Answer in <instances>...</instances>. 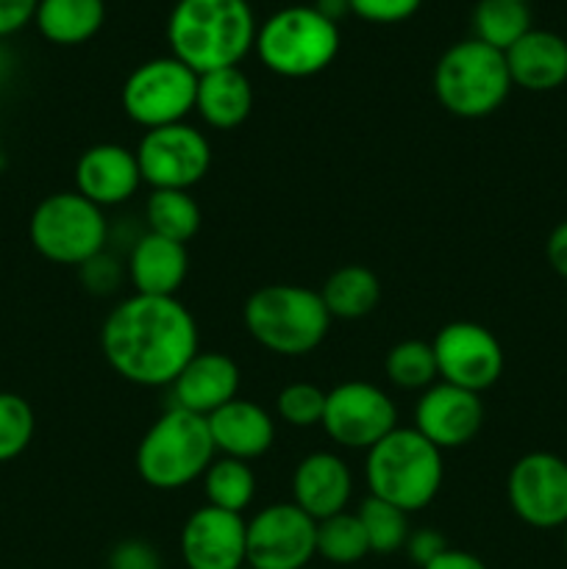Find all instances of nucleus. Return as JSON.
<instances>
[{
	"mask_svg": "<svg viewBox=\"0 0 567 569\" xmlns=\"http://www.w3.org/2000/svg\"><path fill=\"white\" fill-rule=\"evenodd\" d=\"M198 322L178 298L137 295L120 300L100 328L111 370L137 387H170L198 353Z\"/></svg>",
	"mask_w": 567,
	"mask_h": 569,
	"instance_id": "f257e3e1",
	"label": "nucleus"
},
{
	"mask_svg": "<svg viewBox=\"0 0 567 569\" xmlns=\"http://www.w3.org/2000/svg\"><path fill=\"white\" fill-rule=\"evenodd\" d=\"M256 31L248 0H178L167 20L172 56L198 76L239 67L253 50Z\"/></svg>",
	"mask_w": 567,
	"mask_h": 569,
	"instance_id": "f03ea898",
	"label": "nucleus"
},
{
	"mask_svg": "<svg viewBox=\"0 0 567 569\" xmlns=\"http://www.w3.org/2000/svg\"><path fill=\"white\" fill-rule=\"evenodd\" d=\"M442 450L415 428H395L367 450L365 478L372 498L411 515L431 503L442 487Z\"/></svg>",
	"mask_w": 567,
	"mask_h": 569,
	"instance_id": "7ed1b4c3",
	"label": "nucleus"
},
{
	"mask_svg": "<svg viewBox=\"0 0 567 569\" xmlns=\"http://www.w3.org/2000/svg\"><path fill=\"white\" fill-rule=\"evenodd\" d=\"M242 320L256 345L276 356H306L322 345L331 315L320 292L298 283H267L248 298Z\"/></svg>",
	"mask_w": 567,
	"mask_h": 569,
	"instance_id": "20e7f679",
	"label": "nucleus"
},
{
	"mask_svg": "<svg viewBox=\"0 0 567 569\" xmlns=\"http://www.w3.org/2000/svg\"><path fill=\"white\" fill-rule=\"evenodd\" d=\"M215 459L206 417L170 406L139 439L137 472L150 489L176 492L203 478Z\"/></svg>",
	"mask_w": 567,
	"mask_h": 569,
	"instance_id": "39448f33",
	"label": "nucleus"
},
{
	"mask_svg": "<svg viewBox=\"0 0 567 569\" xmlns=\"http://www.w3.org/2000/svg\"><path fill=\"white\" fill-rule=\"evenodd\" d=\"M506 56L478 39L456 42L434 67V94L439 106L461 120L495 114L511 92Z\"/></svg>",
	"mask_w": 567,
	"mask_h": 569,
	"instance_id": "423d86ee",
	"label": "nucleus"
},
{
	"mask_svg": "<svg viewBox=\"0 0 567 569\" xmlns=\"http://www.w3.org/2000/svg\"><path fill=\"white\" fill-rule=\"evenodd\" d=\"M261 64L281 78H311L339 53V28L315 6H287L256 31Z\"/></svg>",
	"mask_w": 567,
	"mask_h": 569,
	"instance_id": "0eeeda50",
	"label": "nucleus"
},
{
	"mask_svg": "<svg viewBox=\"0 0 567 569\" xmlns=\"http://www.w3.org/2000/svg\"><path fill=\"white\" fill-rule=\"evenodd\" d=\"M28 237L33 250L53 264L81 267L109 242V222L100 206L83 194L53 192L33 209L28 220Z\"/></svg>",
	"mask_w": 567,
	"mask_h": 569,
	"instance_id": "6e6552de",
	"label": "nucleus"
},
{
	"mask_svg": "<svg viewBox=\"0 0 567 569\" xmlns=\"http://www.w3.org/2000/svg\"><path fill=\"white\" fill-rule=\"evenodd\" d=\"M198 72L176 56H161L139 64L122 83V111L145 131L176 126L195 111Z\"/></svg>",
	"mask_w": 567,
	"mask_h": 569,
	"instance_id": "1a4fd4ad",
	"label": "nucleus"
},
{
	"mask_svg": "<svg viewBox=\"0 0 567 569\" xmlns=\"http://www.w3.org/2000/svg\"><path fill=\"white\" fill-rule=\"evenodd\" d=\"M320 426L339 448L370 450L398 428V409L376 383L345 381L328 392Z\"/></svg>",
	"mask_w": 567,
	"mask_h": 569,
	"instance_id": "9d476101",
	"label": "nucleus"
},
{
	"mask_svg": "<svg viewBox=\"0 0 567 569\" xmlns=\"http://www.w3.org/2000/svg\"><path fill=\"white\" fill-rule=\"evenodd\" d=\"M250 569H306L317 556V522L295 503L256 511L245 533Z\"/></svg>",
	"mask_w": 567,
	"mask_h": 569,
	"instance_id": "9b49d317",
	"label": "nucleus"
},
{
	"mask_svg": "<svg viewBox=\"0 0 567 569\" xmlns=\"http://www.w3.org/2000/svg\"><path fill=\"white\" fill-rule=\"evenodd\" d=\"M142 183L153 189H189L203 181L211 167V144L189 122L145 131L137 148Z\"/></svg>",
	"mask_w": 567,
	"mask_h": 569,
	"instance_id": "f8f14e48",
	"label": "nucleus"
},
{
	"mask_svg": "<svg viewBox=\"0 0 567 569\" xmlns=\"http://www.w3.org/2000/svg\"><path fill=\"white\" fill-rule=\"evenodd\" d=\"M439 378L481 395L504 372V348L489 328L478 322H448L431 342Z\"/></svg>",
	"mask_w": 567,
	"mask_h": 569,
	"instance_id": "ddd939ff",
	"label": "nucleus"
},
{
	"mask_svg": "<svg viewBox=\"0 0 567 569\" xmlns=\"http://www.w3.org/2000/svg\"><path fill=\"white\" fill-rule=\"evenodd\" d=\"M509 506L526 526L548 531L567 522V461L554 453H528L515 461L506 481Z\"/></svg>",
	"mask_w": 567,
	"mask_h": 569,
	"instance_id": "4468645a",
	"label": "nucleus"
},
{
	"mask_svg": "<svg viewBox=\"0 0 567 569\" xmlns=\"http://www.w3.org/2000/svg\"><path fill=\"white\" fill-rule=\"evenodd\" d=\"M481 426V395L454 383H431L415 406V431L439 450H454L472 442Z\"/></svg>",
	"mask_w": 567,
	"mask_h": 569,
	"instance_id": "2eb2a0df",
	"label": "nucleus"
},
{
	"mask_svg": "<svg viewBox=\"0 0 567 569\" xmlns=\"http://www.w3.org/2000/svg\"><path fill=\"white\" fill-rule=\"evenodd\" d=\"M248 522L242 515L203 506L181 528V559L187 569H245Z\"/></svg>",
	"mask_w": 567,
	"mask_h": 569,
	"instance_id": "dca6fc26",
	"label": "nucleus"
},
{
	"mask_svg": "<svg viewBox=\"0 0 567 569\" xmlns=\"http://www.w3.org/2000/svg\"><path fill=\"white\" fill-rule=\"evenodd\" d=\"M142 183L137 150L126 144L100 142L83 150L76 161V192L100 209L126 203Z\"/></svg>",
	"mask_w": 567,
	"mask_h": 569,
	"instance_id": "f3484780",
	"label": "nucleus"
},
{
	"mask_svg": "<svg viewBox=\"0 0 567 569\" xmlns=\"http://www.w3.org/2000/svg\"><path fill=\"white\" fill-rule=\"evenodd\" d=\"M239 383H242V372L231 356L217 353V350H198L170 383L172 406L209 417L237 400Z\"/></svg>",
	"mask_w": 567,
	"mask_h": 569,
	"instance_id": "a211bd4d",
	"label": "nucleus"
},
{
	"mask_svg": "<svg viewBox=\"0 0 567 569\" xmlns=\"http://www.w3.org/2000/svg\"><path fill=\"white\" fill-rule=\"evenodd\" d=\"M354 476L345 459L328 450L304 456L292 472V503L315 522L348 511Z\"/></svg>",
	"mask_w": 567,
	"mask_h": 569,
	"instance_id": "6ab92c4d",
	"label": "nucleus"
},
{
	"mask_svg": "<svg viewBox=\"0 0 567 569\" xmlns=\"http://www.w3.org/2000/svg\"><path fill=\"white\" fill-rule=\"evenodd\" d=\"M217 453L228 459L253 461L276 442V420L253 400H231L206 417Z\"/></svg>",
	"mask_w": 567,
	"mask_h": 569,
	"instance_id": "aec40b11",
	"label": "nucleus"
},
{
	"mask_svg": "<svg viewBox=\"0 0 567 569\" xmlns=\"http://www.w3.org/2000/svg\"><path fill=\"white\" fill-rule=\"evenodd\" d=\"M189 272L187 244L172 239L142 233L131 244L128 253V278L137 295H153V298H176Z\"/></svg>",
	"mask_w": 567,
	"mask_h": 569,
	"instance_id": "412c9836",
	"label": "nucleus"
},
{
	"mask_svg": "<svg viewBox=\"0 0 567 569\" xmlns=\"http://www.w3.org/2000/svg\"><path fill=\"white\" fill-rule=\"evenodd\" d=\"M504 56L511 83L528 92H550L567 81V42L559 33L531 28Z\"/></svg>",
	"mask_w": 567,
	"mask_h": 569,
	"instance_id": "4be33fe9",
	"label": "nucleus"
},
{
	"mask_svg": "<svg viewBox=\"0 0 567 569\" xmlns=\"http://www.w3.org/2000/svg\"><path fill=\"white\" fill-rule=\"evenodd\" d=\"M195 109L203 117L206 126L217 131H231L242 126L253 111V87L239 67L203 72L198 76Z\"/></svg>",
	"mask_w": 567,
	"mask_h": 569,
	"instance_id": "5701e85b",
	"label": "nucleus"
},
{
	"mask_svg": "<svg viewBox=\"0 0 567 569\" xmlns=\"http://www.w3.org/2000/svg\"><path fill=\"white\" fill-rule=\"evenodd\" d=\"M33 22L48 42L83 44L103 28L106 0H39Z\"/></svg>",
	"mask_w": 567,
	"mask_h": 569,
	"instance_id": "b1692460",
	"label": "nucleus"
},
{
	"mask_svg": "<svg viewBox=\"0 0 567 569\" xmlns=\"http://www.w3.org/2000/svg\"><path fill=\"white\" fill-rule=\"evenodd\" d=\"M322 306L339 320H361L372 315L381 300V283L372 270L361 264H345L326 278L320 289Z\"/></svg>",
	"mask_w": 567,
	"mask_h": 569,
	"instance_id": "393cba45",
	"label": "nucleus"
},
{
	"mask_svg": "<svg viewBox=\"0 0 567 569\" xmlns=\"http://www.w3.org/2000/svg\"><path fill=\"white\" fill-rule=\"evenodd\" d=\"M148 231L187 244L200 231V206L183 189H153L145 206Z\"/></svg>",
	"mask_w": 567,
	"mask_h": 569,
	"instance_id": "a878e982",
	"label": "nucleus"
},
{
	"mask_svg": "<svg viewBox=\"0 0 567 569\" xmlns=\"http://www.w3.org/2000/svg\"><path fill=\"white\" fill-rule=\"evenodd\" d=\"M528 31H531V11L526 3H515V0H478L476 3V11H472L476 37L472 39L478 42L506 53Z\"/></svg>",
	"mask_w": 567,
	"mask_h": 569,
	"instance_id": "bb28decb",
	"label": "nucleus"
},
{
	"mask_svg": "<svg viewBox=\"0 0 567 569\" xmlns=\"http://www.w3.org/2000/svg\"><path fill=\"white\" fill-rule=\"evenodd\" d=\"M203 495L206 506L231 511V515H242L256 498L253 470H250L248 461L217 456L209 465V470L203 472Z\"/></svg>",
	"mask_w": 567,
	"mask_h": 569,
	"instance_id": "cd10ccee",
	"label": "nucleus"
},
{
	"mask_svg": "<svg viewBox=\"0 0 567 569\" xmlns=\"http://www.w3.org/2000/svg\"><path fill=\"white\" fill-rule=\"evenodd\" d=\"M370 553V542L361 528L359 515H334L317 522V556L328 565H356Z\"/></svg>",
	"mask_w": 567,
	"mask_h": 569,
	"instance_id": "c85d7f7f",
	"label": "nucleus"
},
{
	"mask_svg": "<svg viewBox=\"0 0 567 569\" xmlns=\"http://www.w3.org/2000/svg\"><path fill=\"white\" fill-rule=\"evenodd\" d=\"M384 372H387L389 383H395L398 389H409V392L422 389L426 392L439 378L431 342L406 339V342L392 345L387 359H384Z\"/></svg>",
	"mask_w": 567,
	"mask_h": 569,
	"instance_id": "c756f323",
	"label": "nucleus"
},
{
	"mask_svg": "<svg viewBox=\"0 0 567 569\" xmlns=\"http://www.w3.org/2000/svg\"><path fill=\"white\" fill-rule=\"evenodd\" d=\"M361 520V528L367 533V542H370V553L389 556L395 550L406 548V539H409V515L400 511L398 506L387 503V500L367 498L361 503V509L356 511Z\"/></svg>",
	"mask_w": 567,
	"mask_h": 569,
	"instance_id": "7c9ffc66",
	"label": "nucleus"
},
{
	"mask_svg": "<svg viewBox=\"0 0 567 569\" xmlns=\"http://www.w3.org/2000/svg\"><path fill=\"white\" fill-rule=\"evenodd\" d=\"M33 431L37 417L31 403L17 392H0V465L26 453Z\"/></svg>",
	"mask_w": 567,
	"mask_h": 569,
	"instance_id": "2f4dec72",
	"label": "nucleus"
},
{
	"mask_svg": "<svg viewBox=\"0 0 567 569\" xmlns=\"http://www.w3.org/2000/svg\"><path fill=\"white\" fill-rule=\"evenodd\" d=\"M326 398L328 392H322L315 383H289L278 392L276 398V411L287 426L292 428H315L322 422L326 415Z\"/></svg>",
	"mask_w": 567,
	"mask_h": 569,
	"instance_id": "473e14b6",
	"label": "nucleus"
},
{
	"mask_svg": "<svg viewBox=\"0 0 567 569\" xmlns=\"http://www.w3.org/2000/svg\"><path fill=\"white\" fill-rule=\"evenodd\" d=\"M350 11L367 22H378V26H392V22L409 20L417 14L422 0H348Z\"/></svg>",
	"mask_w": 567,
	"mask_h": 569,
	"instance_id": "72a5a7b5",
	"label": "nucleus"
},
{
	"mask_svg": "<svg viewBox=\"0 0 567 569\" xmlns=\"http://www.w3.org/2000/svg\"><path fill=\"white\" fill-rule=\"evenodd\" d=\"M109 569H161L159 550L153 545L142 542V539H122L111 548Z\"/></svg>",
	"mask_w": 567,
	"mask_h": 569,
	"instance_id": "f704fd0d",
	"label": "nucleus"
},
{
	"mask_svg": "<svg viewBox=\"0 0 567 569\" xmlns=\"http://www.w3.org/2000/svg\"><path fill=\"white\" fill-rule=\"evenodd\" d=\"M78 270H81L83 287H87L92 295L115 292L122 281V267L106 253H98L94 259H89L87 264L78 267Z\"/></svg>",
	"mask_w": 567,
	"mask_h": 569,
	"instance_id": "c9c22d12",
	"label": "nucleus"
},
{
	"mask_svg": "<svg viewBox=\"0 0 567 569\" xmlns=\"http://www.w3.org/2000/svg\"><path fill=\"white\" fill-rule=\"evenodd\" d=\"M442 550H448L442 533H437L434 528H420V531H411L409 539H406V553L415 561L417 567H426L428 561L437 559Z\"/></svg>",
	"mask_w": 567,
	"mask_h": 569,
	"instance_id": "e433bc0d",
	"label": "nucleus"
},
{
	"mask_svg": "<svg viewBox=\"0 0 567 569\" xmlns=\"http://www.w3.org/2000/svg\"><path fill=\"white\" fill-rule=\"evenodd\" d=\"M39 0H0V39L22 31L37 14Z\"/></svg>",
	"mask_w": 567,
	"mask_h": 569,
	"instance_id": "4c0bfd02",
	"label": "nucleus"
},
{
	"mask_svg": "<svg viewBox=\"0 0 567 569\" xmlns=\"http://www.w3.org/2000/svg\"><path fill=\"white\" fill-rule=\"evenodd\" d=\"M545 253H548V264L554 267L556 276H561L567 281V220L559 222V226L550 231Z\"/></svg>",
	"mask_w": 567,
	"mask_h": 569,
	"instance_id": "58836bf2",
	"label": "nucleus"
},
{
	"mask_svg": "<svg viewBox=\"0 0 567 569\" xmlns=\"http://www.w3.org/2000/svg\"><path fill=\"white\" fill-rule=\"evenodd\" d=\"M422 569H487V565H484L478 556L467 553V550L448 548V550H442L437 559L428 561V565Z\"/></svg>",
	"mask_w": 567,
	"mask_h": 569,
	"instance_id": "ea45409f",
	"label": "nucleus"
},
{
	"mask_svg": "<svg viewBox=\"0 0 567 569\" xmlns=\"http://www.w3.org/2000/svg\"><path fill=\"white\" fill-rule=\"evenodd\" d=\"M315 9L320 11V14H326L328 20L337 22L339 17L345 14V11H350V3H348V0H317Z\"/></svg>",
	"mask_w": 567,
	"mask_h": 569,
	"instance_id": "a19ab883",
	"label": "nucleus"
},
{
	"mask_svg": "<svg viewBox=\"0 0 567 569\" xmlns=\"http://www.w3.org/2000/svg\"><path fill=\"white\" fill-rule=\"evenodd\" d=\"M3 164H6V156H3V150H0V172H3Z\"/></svg>",
	"mask_w": 567,
	"mask_h": 569,
	"instance_id": "79ce46f5",
	"label": "nucleus"
},
{
	"mask_svg": "<svg viewBox=\"0 0 567 569\" xmlns=\"http://www.w3.org/2000/svg\"><path fill=\"white\" fill-rule=\"evenodd\" d=\"M515 3H526L528 6V3H531V0H515Z\"/></svg>",
	"mask_w": 567,
	"mask_h": 569,
	"instance_id": "37998d69",
	"label": "nucleus"
},
{
	"mask_svg": "<svg viewBox=\"0 0 567 569\" xmlns=\"http://www.w3.org/2000/svg\"><path fill=\"white\" fill-rule=\"evenodd\" d=\"M565 548H567V522H565Z\"/></svg>",
	"mask_w": 567,
	"mask_h": 569,
	"instance_id": "c03bdc74",
	"label": "nucleus"
},
{
	"mask_svg": "<svg viewBox=\"0 0 567 569\" xmlns=\"http://www.w3.org/2000/svg\"><path fill=\"white\" fill-rule=\"evenodd\" d=\"M306 569H311V567H306Z\"/></svg>",
	"mask_w": 567,
	"mask_h": 569,
	"instance_id": "a18cd8bd",
	"label": "nucleus"
}]
</instances>
